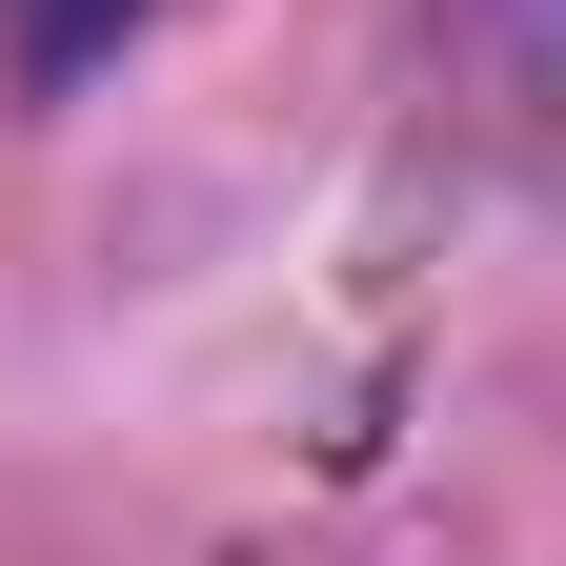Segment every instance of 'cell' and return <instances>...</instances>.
Listing matches in <instances>:
<instances>
[{
	"label": "cell",
	"mask_w": 566,
	"mask_h": 566,
	"mask_svg": "<svg viewBox=\"0 0 566 566\" xmlns=\"http://www.w3.org/2000/svg\"><path fill=\"white\" fill-rule=\"evenodd\" d=\"M0 21H21V61H41V82H82V61L142 21V0H0Z\"/></svg>",
	"instance_id": "7a4b0ae2"
},
{
	"label": "cell",
	"mask_w": 566,
	"mask_h": 566,
	"mask_svg": "<svg viewBox=\"0 0 566 566\" xmlns=\"http://www.w3.org/2000/svg\"><path fill=\"white\" fill-rule=\"evenodd\" d=\"M424 61H446V122L485 142V163H506L526 202H566V0H446Z\"/></svg>",
	"instance_id": "6da1fadb"
}]
</instances>
